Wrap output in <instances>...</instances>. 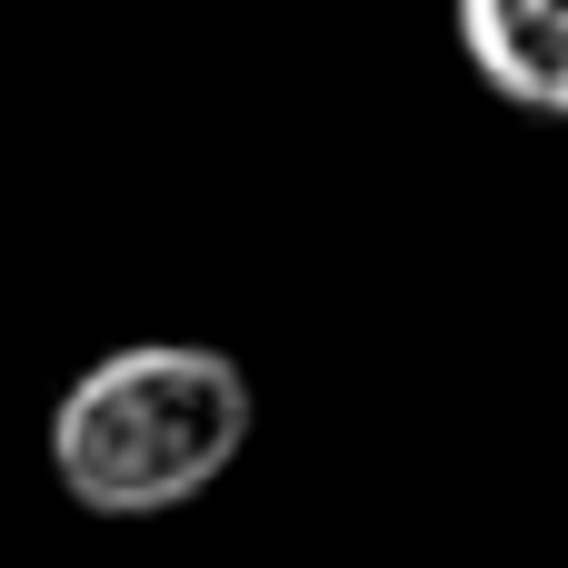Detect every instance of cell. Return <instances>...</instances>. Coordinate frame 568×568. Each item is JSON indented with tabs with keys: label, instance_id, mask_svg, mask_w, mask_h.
I'll list each match as a JSON object with an SVG mask.
<instances>
[{
	"label": "cell",
	"instance_id": "cell-1",
	"mask_svg": "<svg viewBox=\"0 0 568 568\" xmlns=\"http://www.w3.org/2000/svg\"><path fill=\"white\" fill-rule=\"evenodd\" d=\"M250 369L210 339L100 349L50 409V479L90 519H160L230 479L250 449Z\"/></svg>",
	"mask_w": 568,
	"mask_h": 568
},
{
	"label": "cell",
	"instance_id": "cell-2",
	"mask_svg": "<svg viewBox=\"0 0 568 568\" xmlns=\"http://www.w3.org/2000/svg\"><path fill=\"white\" fill-rule=\"evenodd\" d=\"M449 20L479 90H499L509 110L568 120V0H449Z\"/></svg>",
	"mask_w": 568,
	"mask_h": 568
}]
</instances>
